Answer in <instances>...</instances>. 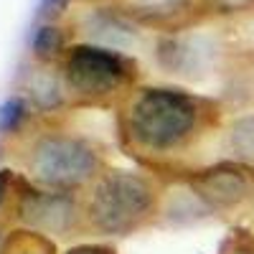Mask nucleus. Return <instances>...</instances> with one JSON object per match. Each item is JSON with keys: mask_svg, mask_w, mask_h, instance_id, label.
I'll list each match as a JSON object with an SVG mask.
<instances>
[{"mask_svg": "<svg viewBox=\"0 0 254 254\" xmlns=\"http://www.w3.org/2000/svg\"><path fill=\"white\" fill-rule=\"evenodd\" d=\"M203 117L198 97L178 89H142L122 112V137L137 153L171 155L193 142Z\"/></svg>", "mask_w": 254, "mask_h": 254, "instance_id": "nucleus-1", "label": "nucleus"}, {"mask_svg": "<svg viewBox=\"0 0 254 254\" xmlns=\"http://www.w3.org/2000/svg\"><path fill=\"white\" fill-rule=\"evenodd\" d=\"M155 188L137 173H104L84 208L89 226L102 234H127L155 214Z\"/></svg>", "mask_w": 254, "mask_h": 254, "instance_id": "nucleus-2", "label": "nucleus"}, {"mask_svg": "<svg viewBox=\"0 0 254 254\" xmlns=\"http://www.w3.org/2000/svg\"><path fill=\"white\" fill-rule=\"evenodd\" d=\"M26 171L38 183L56 190L76 188L97 178L99 155L97 150L74 135L46 132L31 142L26 155Z\"/></svg>", "mask_w": 254, "mask_h": 254, "instance_id": "nucleus-3", "label": "nucleus"}, {"mask_svg": "<svg viewBox=\"0 0 254 254\" xmlns=\"http://www.w3.org/2000/svg\"><path fill=\"white\" fill-rule=\"evenodd\" d=\"M64 74H66V84L74 94L87 99H102L120 92L135 74V66L115 51L99 46H76L66 56Z\"/></svg>", "mask_w": 254, "mask_h": 254, "instance_id": "nucleus-4", "label": "nucleus"}, {"mask_svg": "<svg viewBox=\"0 0 254 254\" xmlns=\"http://www.w3.org/2000/svg\"><path fill=\"white\" fill-rule=\"evenodd\" d=\"M18 214L38 234H66L81 216L66 190H31L20 198Z\"/></svg>", "mask_w": 254, "mask_h": 254, "instance_id": "nucleus-5", "label": "nucleus"}, {"mask_svg": "<svg viewBox=\"0 0 254 254\" xmlns=\"http://www.w3.org/2000/svg\"><path fill=\"white\" fill-rule=\"evenodd\" d=\"M196 190L208 198L211 203H221V206H229V203H237L242 196H244V178L231 171V168H216V171H208L206 176H201L196 181Z\"/></svg>", "mask_w": 254, "mask_h": 254, "instance_id": "nucleus-6", "label": "nucleus"}, {"mask_svg": "<svg viewBox=\"0 0 254 254\" xmlns=\"http://www.w3.org/2000/svg\"><path fill=\"white\" fill-rule=\"evenodd\" d=\"M3 254H54V247L49 244V239L38 231H20V237H15L13 242L8 239L3 247Z\"/></svg>", "mask_w": 254, "mask_h": 254, "instance_id": "nucleus-7", "label": "nucleus"}, {"mask_svg": "<svg viewBox=\"0 0 254 254\" xmlns=\"http://www.w3.org/2000/svg\"><path fill=\"white\" fill-rule=\"evenodd\" d=\"M231 150H237V155L254 160V117L239 120L229 132Z\"/></svg>", "mask_w": 254, "mask_h": 254, "instance_id": "nucleus-8", "label": "nucleus"}, {"mask_svg": "<svg viewBox=\"0 0 254 254\" xmlns=\"http://www.w3.org/2000/svg\"><path fill=\"white\" fill-rule=\"evenodd\" d=\"M64 46V38L61 33L54 28V26H44V28H38L36 36H33V51L38 59H51L61 51Z\"/></svg>", "mask_w": 254, "mask_h": 254, "instance_id": "nucleus-9", "label": "nucleus"}, {"mask_svg": "<svg viewBox=\"0 0 254 254\" xmlns=\"http://www.w3.org/2000/svg\"><path fill=\"white\" fill-rule=\"evenodd\" d=\"M26 120V104L20 97H13L8 99L3 107H0V132H15L20 125Z\"/></svg>", "mask_w": 254, "mask_h": 254, "instance_id": "nucleus-10", "label": "nucleus"}, {"mask_svg": "<svg viewBox=\"0 0 254 254\" xmlns=\"http://www.w3.org/2000/svg\"><path fill=\"white\" fill-rule=\"evenodd\" d=\"M66 254H115V249L110 247H97V244H84V247H74Z\"/></svg>", "mask_w": 254, "mask_h": 254, "instance_id": "nucleus-11", "label": "nucleus"}, {"mask_svg": "<svg viewBox=\"0 0 254 254\" xmlns=\"http://www.w3.org/2000/svg\"><path fill=\"white\" fill-rule=\"evenodd\" d=\"M10 173L8 171H0V203L5 201V196H8V188H10Z\"/></svg>", "mask_w": 254, "mask_h": 254, "instance_id": "nucleus-12", "label": "nucleus"}, {"mask_svg": "<svg viewBox=\"0 0 254 254\" xmlns=\"http://www.w3.org/2000/svg\"><path fill=\"white\" fill-rule=\"evenodd\" d=\"M3 247H5V234H3V229H0V254H3Z\"/></svg>", "mask_w": 254, "mask_h": 254, "instance_id": "nucleus-13", "label": "nucleus"}, {"mask_svg": "<svg viewBox=\"0 0 254 254\" xmlns=\"http://www.w3.org/2000/svg\"><path fill=\"white\" fill-rule=\"evenodd\" d=\"M231 254H254V252H249V249H234Z\"/></svg>", "mask_w": 254, "mask_h": 254, "instance_id": "nucleus-14", "label": "nucleus"}]
</instances>
